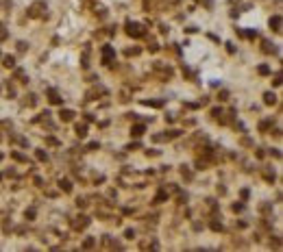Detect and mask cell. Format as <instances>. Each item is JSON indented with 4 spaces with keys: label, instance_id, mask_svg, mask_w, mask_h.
Wrapping results in <instances>:
<instances>
[{
    "label": "cell",
    "instance_id": "23",
    "mask_svg": "<svg viewBox=\"0 0 283 252\" xmlns=\"http://www.w3.org/2000/svg\"><path fill=\"white\" fill-rule=\"evenodd\" d=\"M124 237H126V239H133V237H135V232H133L131 228H126V230H124Z\"/></svg>",
    "mask_w": 283,
    "mask_h": 252
},
{
    "label": "cell",
    "instance_id": "29",
    "mask_svg": "<svg viewBox=\"0 0 283 252\" xmlns=\"http://www.w3.org/2000/svg\"><path fill=\"white\" fill-rule=\"evenodd\" d=\"M137 148H140V144L135 141V144H129V146H126V150H137Z\"/></svg>",
    "mask_w": 283,
    "mask_h": 252
},
{
    "label": "cell",
    "instance_id": "25",
    "mask_svg": "<svg viewBox=\"0 0 283 252\" xmlns=\"http://www.w3.org/2000/svg\"><path fill=\"white\" fill-rule=\"evenodd\" d=\"M218 100H229V94H226V91H220V94H218Z\"/></svg>",
    "mask_w": 283,
    "mask_h": 252
},
{
    "label": "cell",
    "instance_id": "9",
    "mask_svg": "<svg viewBox=\"0 0 283 252\" xmlns=\"http://www.w3.org/2000/svg\"><path fill=\"white\" fill-rule=\"evenodd\" d=\"M142 105H146V107H155V109H159V107H163V100H142Z\"/></svg>",
    "mask_w": 283,
    "mask_h": 252
},
{
    "label": "cell",
    "instance_id": "41",
    "mask_svg": "<svg viewBox=\"0 0 283 252\" xmlns=\"http://www.w3.org/2000/svg\"><path fill=\"white\" fill-rule=\"evenodd\" d=\"M0 178H2V174H0Z\"/></svg>",
    "mask_w": 283,
    "mask_h": 252
},
{
    "label": "cell",
    "instance_id": "20",
    "mask_svg": "<svg viewBox=\"0 0 283 252\" xmlns=\"http://www.w3.org/2000/svg\"><path fill=\"white\" fill-rule=\"evenodd\" d=\"M142 50L140 48H129V50H126V57H135V54H140Z\"/></svg>",
    "mask_w": 283,
    "mask_h": 252
},
{
    "label": "cell",
    "instance_id": "34",
    "mask_svg": "<svg viewBox=\"0 0 283 252\" xmlns=\"http://www.w3.org/2000/svg\"><path fill=\"white\" fill-rule=\"evenodd\" d=\"M5 37H7V31H5V26L0 24V39H5Z\"/></svg>",
    "mask_w": 283,
    "mask_h": 252
},
{
    "label": "cell",
    "instance_id": "42",
    "mask_svg": "<svg viewBox=\"0 0 283 252\" xmlns=\"http://www.w3.org/2000/svg\"><path fill=\"white\" fill-rule=\"evenodd\" d=\"M0 141H2V137H0Z\"/></svg>",
    "mask_w": 283,
    "mask_h": 252
},
{
    "label": "cell",
    "instance_id": "17",
    "mask_svg": "<svg viewBox=\"0 0 283 252\" xmlns=\"http://www.w3.org/2000/svg\"><path fill=\"white\" fill-rule=\"evenodd\" d=\"M181 133H179V130H168V133L166 135H163V139H177Z\"/></svg>",
    "mask_w": 283,
    "mask_h": 252
},
{
    "label": "cell",
    "instance_id": "7",
    "mask_svg": "<svg viewBox=\"0 0 283 252\" xmlns=\"http://www.w3.org/2000/svg\"><path fill=\"white\" fill-rule=\"evenodd\" d=\"M48 100L52 102V105H61V102H63L61 96L57 94V89H48Z\"/></svg>",
    "mask_w": 283,
    "mask_h": 252
},
{
    "label": "cell",
    "instance_id": "11",
    "mask_svg": "<svg viewBox=\"0 0 283 252\" xmlns=\"http://www.w3.org/2000/svg\"><path fill=\"white\" fill-rule=\"evenodd\" d=\"M2 63H5V68H15V57L7 54V57H2Z\"/></svg>",
    "mask_w": 283,
    "mask_h": 252
},
{
    "label": "cell",
    "instance_id": "6",
    "mask_svg": "<svg viewBox=\"0 0 283 252\" xmlns=\"http://www.w3.org/2000/svg\"><path fill=\"white\" fill-rule=\"evenodd\" d=\"M59 117H61V122H72V120H74V111H70V109H61Z\"/></svg>",
    "mask_w": 283,
    "mask_h": 252
},
{
    "label": "cell",
    "instance_id": "22",
    "mask_svg": "<svg viewBox=\"0 0 283 252\" xmlns=\"http://www.w3.org/2000/svg\"><path fill=\"white\" fill-rule=\"evenodd\" d=\"M211 230H216V232H218V230H222V224L214 220V222H211Z\"/></svg>",
    "mask_w": 283,
    "mask_h": 252
},
{
    "label": "cell",
    "instance_id": "36",
    "mask_svg": "<svg viewBox=\"0 0 283 252\" xmlns=\"http://www.w3.org/2000/svg\"><path fill=\"white\" fill-rule=\"evenodd\" d=\"M33 217H35V211H33V209L26 211V220H33Z\"/></svg>",
    "mask_w": 283,
    "mask_h": 252
},
{
    "label": "cell",
    "instance_id": "8",
    "mask_svg": "<svg viewBox=\"0 0 283 252\" xmlns=\"http://www.w3.org/2000/svg\"><path fill=\"white\" fill-rule=\"evenodd\" d=\"M146 133V126L144 124H135L133 128H131V137H142Z\"/></svg>",
    "mask_w": 283,
    "mask_h": 252
},
{
    "label": "cell",
    "instance_id": "26",
    "mask_svg": "<svg viewBox=\"0 0 283 252\" xmlns=\"http://www.w3.org/2000/svg\"><path fill=\"white\" fill-rule=\"evenodd\" d=\"M17 50L24 52V50H26V41H17Z\"/></svg>",
    "mask_w": 283,
    "mask_h": 252
},
{
    "label": "cell",
    "instance_id": "30",
    "mask_svg": "<svg viewBox=\"0 0 283 252\" xmlns=\"http://www.w3.org/2000/svg\"><path fill=\"white\" fill-rule=\"evenodd\" d=\"M148 48H150V52H157V50H159V46L155 44V41H150V46H148Z\"/></svg>",
    "mask_w": 283,
    "mask_h": 252
},
{
    "label": "cell",
    "instance_id": "13",
    "mask_svg": "<svg viewBox=\"0 0 283 252\" xmlns=\"http://www.w3.org/2000/svg\"><path fill=\"white\" fill-rule=\"evenodd\" d=\"M168 200V193L166 191H159L157 196H155V204H161V202H166Z\"/></svg>",
    "mask_w": 283,
    "mask_h": 252
},
{
    "label": "cell",
    "instance_id": "21",
    "mask_svg": "<svg viewBox=\"0 0 283 252\" xmlns=\"http://www.w3.org/2000/svg\"><path fill=\"white\" fill-rule=\"evenodd\" d=\"M35 154H37V159H39V161H48V154L44 152V150H37Z\"/></svg>",
    "mask_w": 283,
    "mask_h": 252
},
{
    "label": "cell",
    "instance_id": "31",
    "mask_svg": "<svg viewBox=\"0 0 283 252\" xmlns=\"http://www.w3.org/2000/svg\"><path fill=\"white\" fill-rule=\"evenodd\" d=\"M272 85H275V87H279V85H281V76H279V74L275 76V80H272Z\"/></svg>",
    "mask_w": 283,
    "mask_h": 252
},
{
    "label": "cell",
    "instance_id": "35",
    "mask_svg": "<svg viewBox=\"0 0 283 252\" xmlns=\"http://www.w3.org/2000/svg\"><path fill=\"white\" fill-rule=\"evenodd\" d=\"M46 141H48L50 146H57V144H59V141H57V139H54V137H48V139H46Z\"/></svg>",
    "mask_w": 283,
    "mask_h": 252
},
{
    "label": "cell",
    "instance_id": "1",
    "mask_svg": "<svg viewBox=\"0 0 283 252\" xmlns=\"http://www.w3.org/2000/svg\"><path fill=\"white\" fill-rule=\"evenodd\" d=\"M124 26H126V35H129V37H135V39H140V37H144V35H146L144 26H142V24H137V22H131V20H129Z\"/></svg>",
    "mask_w": 283,
    "mask_h": 252
},
{
    "label": "cell",
    "instance_id": "39",
    "mask_svg": "<svg viewBox=\"0 0 283 252\" xmlns=\"http://www.w3.org/2000/svg\"><path fill=\"white\" fill-rule=\"evenodd\" d=\"M226 50H229V52L233 54V52H235V46H233V44H226Z\"/></svg>",
    "mask_w": 283,
    "mask_h": 252
},
{
    "label": "cell",
    "instance_id": "4",
    "mask_svg": "<svg viewBox=\"0 0 283 252\" xmlns=\"http://www.w3.org/2000/svg\"><path fill=\"white\" fill-rule=\"evenodd\" d=\"M72 226H74L76 230H83V228L89 226V217H87V215H78L74 222H72Z\"/></svg>",
    "mask_w": 283,
    "mask_h": 252
},
{
    "label": "cell",
    "instance_id": "37",
    "mask_svg": "<svg viewBox=\"0 0 283 252\" xmlns=\"http://www.w3.org/2000/svg\"><path fill=\"white\" fill-rule=\"evenodd\" d=\"M268 126H270V120H266V122H261V126H259V128H261V130H266Z\"/></svg>",
    "mask_w": 283,
    "mask_h": 252
},
{
    "label": "cell",
    "instance_id": "43",
    "mask_svg": "<svg viewBox=\"0 0 283 252\" xmlns=\"http://www.w3.org/2000/svg\"><path fill=\"white\" fill-rule=\"evenodd\" d=\"M0 57H2V54H0Z\"/></svg>",
    "mask_w": 283,
    "mask_h": 252
},
{
    "label": "cell",
    "instance_id": "28",
    "mask_svg": "<svg viewBox=\"0 0 283 252\" xmlns=\"http://www.w3.org/2000/svg\"><path fill=\"white\" fill-rule=\"evenodd\" d=\"M26 98H29V100H26V102H29V105H31V107H35V102H37V100H35V96L31 94V96H26Z\"/></svg>",
    "mask_w": 283,
    "mask_h": 252
},
{
    "label": "cell",
    "instance_id": "16",
    "mask_svg": "<svg viewBox=\"0 0 283 252\" xmlns=\"http://www.w3.org/2000/svg\"><path fill=\"white\" fill-rule=\"evenodd\" d=\"M263 52H272V54H275V52H277V48H275V46H272L270 41H263Z\"/></svg>",
    "mask_w": 283,
    "mask_h": 252
},
{
    "label": "cell",
    "instance_id": "2",
    "mask_svg": "<svg viewBox=\"0 0 283 252\" xmlns=\"http://www.w3.org/2000/svg\"><path fill=\"white\" fill-rule=\"evenodd\" d=\"M44 11H46V2H35V5H31L29 7V17H42L44 15Z\"/></svg>",
    "mask_w": 283,
    "mask_h": 252
},
{
    "label": "cell",
    "instance_id": "3",
    "mask_svg": "<svg viewBox=\"0 0 283 252\" xmlns=\"http://www.w3.org/2000/svg\"><path fill=\"white\" fill-rule=\"evenodd\" d=\"M100 54H103V63L105 65H109L115 59V50L111 48V46H103V48H100Z\"/></svg>",
    "mask_w": 283,
    "mask_h": 252
},
{
    "label": "cell",
    "instance_id": "19",
    "mask_svg": "<svg viewBox=\"0 0 283 252\" xmlns=\"http://www.w3.org/2000/svg\"><path fill=\"white\" fill-rule=\"evenodd\" d=\"M257 72L261 74V76H266V74H270V68H268V65H259V68H257Z\"/></svg>",
    "mask_w": 283,
    "mask_h": 252
},
{
    "label": "cell",
    "instance_id": "24",
    "mask_svg": "<svg viewBox=\"0 0 283 252\" xmlns=\"http://www.w3.org/2000/svg\"><path fill=\"white\" fill-rule=\"evenodd\" d=\"M211 115L214 117H220L222 115V109H211Z\"/></svg>",
    "mask_w": 283,
    "mask_h": 252
},
{
    "label": "cell",
    "instance_id": "14",
    "mask_svg": "<svg viewBox=\"0 0 283 252\" xmlns=\"http://www.w3.org/2000/svg\"><path fill=\"white\" fill-rule=\"evenodd\" d=\"M76 135L78 137H85L87 135V124H76Z\"/></svg>",
    "mask_w": 283,
    "mask_h": 252
},
{
    "label": "cell",
    "instance_id": "38",
    "mask_svg": "<svg viewBox=\"0 0 283 252\" xmlns=\"http://www.w3.org/2000/svg\"><path fill=\"white\" fill-rule=\"evenodd\" d=\"M242 209H244V204H233V211H235V213H237V211H242Z\"/></svg>",
    "mask_w": 283,
    "mask_h": 252
},
{
    "label": "cell",
    "instance_id": "32",
    "mask_svg": "<svg viewBox=\"0 0 283 252\" xmlns=\"http://www.w3.org/2000/svg\"><path fill=\"white\" fill-rule=\"evenodd\" d=\"M98 148V141H92V144H87V150H96Z\"/></svg>",
    "mask_w": 283,
    "mask_h": 252
},
{
    "label": "cell",
    "instance_id": "33",
    "mask_svg": "<svg viewBox=\"0 0 283 252\" xmlns=\"http://www.w3.org/2000/svg\"><path fill=\"white\" fill-rule=\"evenodd\" d=\"M181 174H183L185 178H192V172H189V170H185V167H183V170H181Z\"/></svg>",
    "mask_w": 283,
    "mask_h": 252
},
{
    "label": "cell",
    "instance_id": "12",
    "mask_svg": "<svg viewBox=\"0 0 283 252\" xmlns=\"http://www.w3.org/2000/svg\"><path fill=\"white\" fill-rule=\"evenodd\" d=\"M59 187H61V191H66V193H70V191H72V183H70V181H66V178H63V181H59Z\"/></svg>",
    "mask_w": 283,
    "mask_h": 252
},
{
    "label": "cell",
    "instance_id": "10",
    "mask_svg": "<svg viewBox=\"0 0 283 252\" xmlns=\"http://www.w3.org/2000/svg\"><path fill=\"white\" fill-rule=\"evenodd\" d=\"M263 102H266V105H275V102H277V96L272 94V91H266V94H263Z\"/></svg>",
    "mask_w": 283,
    "mask_h": 252
},
{
    "label": "cell",
    "instance_id": "27",
    "mask_svg": "<svg viewBox=\"0 0 283 252\" xmlns=\"http://www.w3.org/2000/svg\"><path fill=\"white\" fill-rule=\"evenodd\" d=\"M244 35H246V37H248V39H255V37H257V33H255V31H246Z\"/></svg>",
    "mask_w": 283,
    "mask_h": 252
},
{
    "label": "cell",
    "instance_id": "18",
    "mask_svg": "<svg viewBox=\"0 0 283 252\" xmlns=\"http://www.w3.org/2000/svg\"><path fill=\"white\" fill-rule=\"evenodd\" d=\"M11 156L15 159V161H22V163H26V161H29V159H26L24 154H20V152H11Z\"/></svg>",
    "mask_w": 283,
    "mask_h": 252
},
{
    "label": "cell",
    "instance_id": "40",
    "mask_svg": "<svg viewBox=\"0 0 283 252\" xmlns=\"http://www.w3.org/2000/svg\"><path fill=\"white\" fill-rule=\"evenodd\" d=\"M200 2H205V5H207V7H209V5H211V2H209V0H200Z\"/></svg>",
    "mask_w": 283,
    "mask_h": 252
},
{
    "label": "cell",
    "instance_id": "5",
    "mask_svg": "<svg viewBox=\"0 0 283 252\" xmlns=\"http://www.w3.org/2000/svg\"><path fill=\"white\" fill-rule=\"evenodd\" d=\"M270 29L275 33H281V15H272L270 17Z\"/></svg>",
    "mask_w": 283,
    "mask_h": 252
},
{
    "label": "cell",
    "instance_id": "15",
    "mask_svg": "<svg viewBox=\"0 0 283 252\" xmlns=\"http://www.w3.org/2000/svg\"><path fill=\"white\" fill-rule=\"evenodd\" d=\"M94 246H96V239H94V237H87V239L83 241V248H85V250H89V248H94Z\"/></svg>",
    "mask_w": 283,
    "mask_h": 252
}]
</instances>
